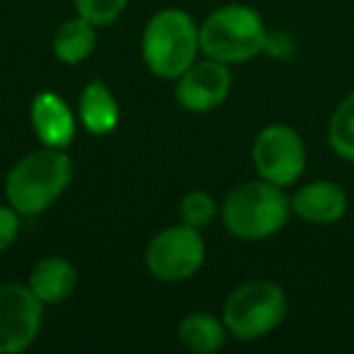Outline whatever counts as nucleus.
<instances>
[{"instance_id": "1", "label": "nucleus", "mask_w": 354, "mask_h": 354, "mask_svg": "<svg viewBox=\"0 0 354 354\" xmlns=\"http://www.w3.org/2000/svg\"><path fill=\"white\" fill-rule=\"evenodd\" d=\"M73 177V162L61 148L44 146L27 153L10 167L6 177V199L20 216H37L46 212Z\"/></svg>"}, {"instance_id": "2", "label": "nucleus", "mask_w": 354, "mask_h": 354, "mask_svg": "<svg viewBox=\"0 0 354 354\" xmlns=\"http://www.w3.org/2000/svg\"><path fill=\"white\" fill-rule=\"evenodd\" d=\"M291 199L284 187L267 180H250L226 194L221 218L228 233L241 241H267L289 223Z\"/></svg>"}, {"instance_id": "3", "label": "nucleus", "mask_w": 354, "mask_h": 354, "mask_svg": "<svg viewBox=\"0 0 354 354\" xmlns=\"http://www.w3.org/2000/svg\"><path fill=\"white\" fill-rule=\"evenodd\" d=\"M199 51V27L189 12L165 8L146 22L141 56L146 68L158 78L177 80L197 61Z\"/></svg>"}, {"instance_id": "4", "label": "nucleus", "mask_w": 354, "mask_h": 354, "mask_svg": "<svg viewBox=\"0 0 354 354\" xmlns=\"http://www.w3.org/2000/svg\"><path fill=\"white\" fill-rule=\"evenodd\" d=\"M202 54L221 64L255 59L267 44V27L257 10L243 3L221 6L199 25Z\"/></svg>"}, {"instance_id": "5", "label": "nucleus", "mask_w": 354, "mask_h": 354, "mask_svg": "<svg viewBox=\"0 0 354 354\" xmlns=\"http://www.w3.org/2000/svg\"><path fill=\"white\" fill-rule=\"evenodd\" d=\"M286 310H289L286 291L277 281L250 279L228 294L221 318L231 337L252 342L279 328L281 320L286 318Z\"/></svg>"}, {"instance_id": "6", "label": "nucleus", "mask_w": 354, "mask_h": 354, "mask_svg": "<svg viewBox=\"0 0 354 354\" xmlns=\"http://www.w3.org/2000/svg\"><path fill=\"white\" fill-rule=\"evenodd\" d=\"M207 245L197 228L192 226H167L148 241L146 270L165 284H177L194 277L204 265Z\"/></svg>"}, {"instance_id": "7", "label": "nucleus", "mask_w": 354, "mask_h": 354, "mask_svg": "<svg viewBox=\"0 0 354 354\" xmlns=\"http://www.w3.org/2000/svg\"><path fill=\"white\" fill-rule=\"evenodd\" d=\"M252 162L267 183L294 185L306 170L304 138L289 124H267L252 141Z\"/></svg>"}, {"instance_id": "8", "label": "nucleus", "mask_w": 354, "mask_h": 354, "mask_svg": "<svg viewBox=\"0 0 354 354\" xmlns=\"http://www.w3.org/2000/svg\"><path fill=\"white\" fill-rule=\"evenodd\" d=\"M44 304L30 284H0V354H20L39 337Z\"/></svg>"}, {"instance_id": "9", "label": "nucleus", "mask_w": 354, "mask_h": 354, "mask_svg": "<svg viewBox=\"0 0 354 354\" xmlns=\"http://www.w3.org/2000/svg\"><path fill=\"white\" fill-rule=\"evenodd\" d=\"M231 85L233 75L228 64H221V61L207 56L204 61H194L177 78L175 97L180 107H185L187 112H212V109L221 107L226 102Z\"/></svg>"}, {"instance_id": "10", "label": "nucleus", "mask_w": 354, "mask_h": 354, "mask_svg": "<svg viewBox=\"0 0 354 354\" xmlns=\"http://www.w3.org/2000/svg\"><path fill=\"white\" fill-rule=\"evenodd\" d=\"M291 212L310 226H333L347 214V192L337 183L315 180L291 197Z\"/></svg>"}, {"instance_id": "11", "label": "nucleus", "mask_w": 354, "mask_h": 354, "mask_svg": "<svg viewBox=\"0 0 354 354\" xmlns=\"http://www.w3.org/2000/svg\"><path fill=\"white\" fill-rule=\"evenodd\" d=\"M30 119L32 129L39 136V141L49 148H66L71 146L75 136V114L68 107L64 97H59L56 93H39L32 100L30 107Z\"/></svg>"}, {"instance_id": "12", "label": "nucleus", "mask_w": 354, "mask_h": 354, "mask_svg": "<svg viewBox=\"0 0 354 354\" xmlns=\"http://www.w3.org/2000/svg\"><path fill=\"white\" fill-rule=\"evenodd\" d=\"M78 284V272L73 262L59 255H49L37 262L30 274V289L39 296L44 306H56L71 299Z\"/></svg>"}, {"instance_id": "13", "label": "nucleus", "mask_w": 354, "mask_h": 354, "mask_svg": "<svg viewBox=\"0 0 354 354\" xmlns=\"http://www.w3.org/2000/svg\"><path fill=\"white\" fill-rule=\"evenodd\" d=\"M78 122L93 136H107L119 127V102L102 80H93L83 88L78 100Z\"/></svg>"}, {"instance_id": "14", "label": "nucleus", "mask_w": 354, "mask_h": 354, "mask_svg": "<svg viewBox=\"0 0 354 354\" xmlns=\"http://www.w3.org/2000/svg\"><path fill=\"white\" fill-rule=\"evenodd\" d=\"M228 328L223 318H214L212 313H189L177 325V339L187 352L214 354L226 344Z\"/></svg>"}, {"instance_id": "15", "label": "nucleus", "mask_w": 354, "mask_h": 354, "mask_svg": "<svg viewBox=\"0 0 354 354\" xmlns=\"http://www.w3.org/2000/svg\"><path fill=\"white\" fill-rule=\"evenodd\" d=\"M97 44V35H95V25L88 22L85 17H71L59 27L54 37V56L66 66L83 64L90 54L95 51Z\"/></svg>"}, {"instance_id": "16", "label": "nucleus", "mask_w": 354, "mask_h": 354, "mask_svg": "<svg viewBox=\"0 0 354 354\" xmlns=\"http://www.w3.org/2000/svg\"><path fill=\"white\" fill-rule=\"evenodd\" d=\"M328 143L335 156L354 162V93L339 100L328 122Z\"/></svg>"}, {"instance_id": "17", "label": "nucleus", "mask_w": 354, "mask_h": 354, "mask_svg": "<svg viewBox=\"0 0 354 354\" xmlns=\"http://www.w3.org/2000/svg\"><path fill=\"white\" fill-rule=\"evenodd\" d=\"M216 214V204L214 197L204 189H192L180 199V221L185 226H192L197 231H202L204 226H209Z\"/></svg>"}, {"instance_id": "18", "label": "nucleus", "mask_w": 354, "mask_h": 354, "mask_svg": "<svg viewBox=\"0 0 354 354\" xmlns=\"http://www.w3.org/2000/svg\"><path fill=\"white\" fill-rule=\"evenodd\" d=\"M127 3L129 0H75V10L95 27H107L122 17Z\"/></svg>"}, {"instance_id": "19", "label": "nucleus", "mask_w": 354, "mask_h": 354, "mask_svg": "<svg viewBox=\"0 0 354 354\" xmlns=\"http://www.w3.org/2000/svg\"><path fill=\"white\" fill-rule=\"evenodd\" d=\"M20 236V214L8 204L0 207V252L10 250Z\"/></svg>"}]
</instances>
